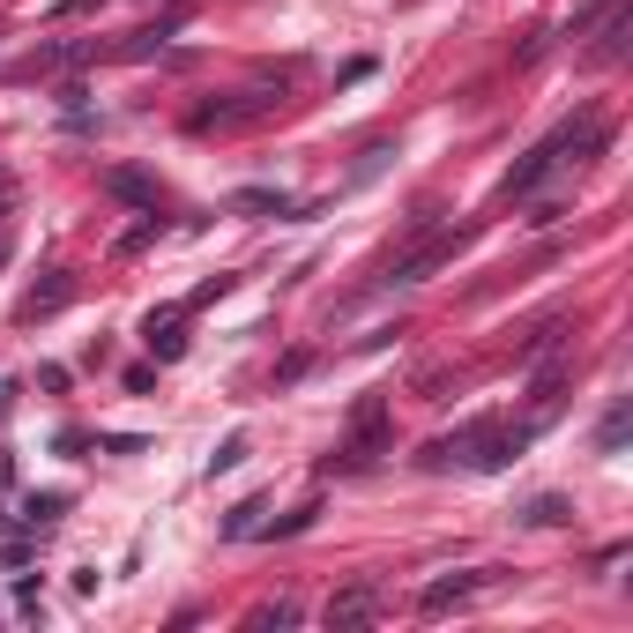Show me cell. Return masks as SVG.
Here are the masks:
<instances>
[{
    "label": "cell",
    "instance_id": "obj_1",
    "mask_svg": "<svg viewBox=\"0 0 633 633\" xmlns=\"http://www.w3.org/2000/svg\"><path fill=\"white\" fill-rule=\"evenodd\" d=\"M604 149H611V120L596 112V105H582L574 120H560L530 157H522V165L507 171V179H500V201H530L536 187H552L560 171H582L589 157H604Z\"/></svg>",
    "mask_w": 633,
    "mask_h": 633
},
{
    "label": "cell",
    "instance_id": "obj_2",
    "mask_svg": "<svg viewBox=\"0 0 633 633\" xmlns=\"http://www.w3.org/2000/svg\"><path fill=\"white\" fill-rule=\"evenodd\" d=\"M552 417H469V425H455L447 439H433L417 463L425 469H514L522 455L536 447V433H544Z\"/></svg>",
    "mask_w": 633,
    "mask_h": 633
},
{
    "label": "cell",
    "instance_id": "obj_3",
    "mask_svg": "<svg viewBox=\"0 0 633 633\" xmlns=\"http://www.w3.org/2000/svg\"><path fill=\"white\" fill-rule=\"evenodd\" d=\"M380 455H395V417H388V395H358V411H350V433L320 455V477H358L373 469Z\"/></svg>",
    "mask_w": 633,
    "mask_h": 633
},
{
    "label": "cell",
    "instance_id": "obj_4",
    "mask_svg": "<svg viewBox=\"0 0 633 633\" xmlns=\"http://www.w3.org/2000/svg\"><path fill=\"white\" fill-rule=\"evenodd\" d=\"M268 105H284V82H276V90H224V98H209V105H195V112H187V127H195V135H217V127H246V120H261Z\"/></svg>",
    "mask_w": 633,
    "mask_h": 633
},
{
    "label": "cell",
    "instance_id": "obj_5",
    "mask_svg": "<svg viewBox=\"0 0 633 633\" xmlns=\"http://www.w3.org/2000/svg\"><path fill=\"white\" fill-rule=\"evenodd\" d=\"M463 246H469V224H455V231H439L433 246H417V254H403V261H395L388 276H380V291H411V284H425V276H433V268H447L455 254H463Z\"/></svg>",
    "mask_w": 633,
    "mask_h": 633
},
{
    "label": "cell",
    "instance_id": "obj_6",
    "mask_svg": "<svg viewBox=\"0 0 633 633\" xmlns=\"http://www.w3.org/2000/svg\"><path fill=\"white\" fill-rule=\"evenodd\" d=\"M380 619V582H350V589H336L328 604H320V626H373Z\"/></svg>",
    "mask_w": 633,
    "mask_h": 633
},
{
    "label": "cell",
    "instance_id": "obj_7",
    "mask_svg": "<svg viewBox=\"0 0 633 633\" xmlns=\"http://www.w3.org/2000/svg\"><path fill=\"white\" fill-rule=\"evenodd\" d=\"M142 343L157 366H171V358H187V306H157V314L142 320Z\"/></svg>",
    "mask_w": 633,
    "mask_h": 633
},
{
    "label": "cell",
    "instance_id": "obj_8",
    "mask_svg": "<svg viewBox=\"0 0 633 633\" xmlns=\"http://www.w3.org/2000/svg\"><path fill=\"white\" fill-rule=\"evenodd\" d=\"M68 298H75V276L52 261V268H38V284L23 291V306H16V314H23V320H52L60 306H68Z\"/></svg>",
    "mask_w": 633,
    "mask_h": 633
},
{
    "label": "cell",
    "instance_id": "obj_9",
    "mask_svg": "<svg viewBox=\"0 0 633 633\" xmlns=\"http://www.w3.org/2000/svg\"><path fill=\"white\" fill-rule=\"evenodd\" d=\"M105 195H112V201H135V209H165V187H157L149 171H135V165H112V171H105Z\"/></svg>",
    "mask_w": 633,
    "mask_h": 633
},
{
    "label": "cell",
    "instance_id": "obj_10",
    "mask_svg": "<svg viewBox=\"0 0 633 633\" xmlns=\"http://www.w3.org/2000/svg\"><path fill=\"white\" fill-rule=\"evenodd\" d=\"M231 209H239V217H276V224H298V201L284 195V187H239V195H231Z\"/></svg>",
    "mask_w": 633,
    "mask_h": 633
},
{
    "label": "cell",
    "instance_id": "obj_11",
    "mask_svg": "<svg viewBox=\"0 0 633 633\" xmlns=\"http://www.w3.org/2000/svg\"><path fill=\"white\" fill-rule=\"evenodd\" d=\"M514 522H522V530H566V522H574V500H560V492H536V500H522V507H514Z\"/></svg>",
    "mask_w": 633,
    "mask_h": 633
},
{
    "label": "cell",
    "instance_id": "obj_12",
    "mask_svg": "<svg viewBox=\"0 0 633 633\" xmlns=\"http://www.w3.org/2000/svg\"><path fill=\"white\" fill-rule=\"evenodd\" d=\"M566 328H574V320H566V314L536 320L530 336H522V350H514V366H536V358H552V350H566Z\"/></svg>",
    "mask_w": 633,
    "mask_h": 633
},
{
    "label": "cell",
    "instance_id": "obj_13",
    "mask_svg": "<svg viewBox=\"0 0 633 633\" xmlns=\"http://www.w3.org/2000/svg\"><path fill=\"white\" fill-rule=\"evenodd\" d=\"M469 589H485V566H477V574H447V582H433L425 596H417V611H425V619H439V611H455V604H463Z\"/></svg>",
    "mask_w": 633,
    "mask_h": 633
},
{
    "label": "cell",
    "instance_id": "obj_14",
    "mask_svg": "<svg viewBox=\"0 0 633 633\" xmlns=\"http://www.w3.org/2000/svg\"><path fill=\"white\" fill-rule=\"evenodd\" d=\"M596 38H604V46L589 52V68H619V60H626V38H633V30H626V0H619L604 23H596Z\"/></svg>",
    "mask_w": 633,
    "mask_h": 633
},
{
    "label": "cell",
    "instance_id": "obj_15",
    "mask_svg": "<svg viewBox=\"0 0 633 633\" xmlns=\"http://www.w3.org/2000/svg\"><path fill=\"white\" fill-rule=\"evenodd\" d=\"M157 239H165V209H142V224H127L112 254H120V261H135V254H149Z\"/></svg>",
    "mask_w": 633,
    "mask_h": 633
},
{
    "label": "cell",
    "instance_id": "obj_16",
    "mask_svg": "<svg viewBox=\"0 0 633 633\" xmlns=\"http://www.w3.org/2000/svg\"><path fill=\"white\" fill-rule=\"evenodd\" d=\"M626 433H633V403L619 395V403L604 411V425H596V455H619V447H626Z\"/></svg>",
    "mask_w": 633,
    "mask_h": 633
},
{
    "label": "cell",
    "instance_id": "obj_17",
    "mask_svg": "<svg viewBox=\"0 0 633 633\" xmlns=\"http://www.w3.org/2000/svg\"><path fill=\"white\" fill-rule=\"evenodd\" d=\"M90 60V46H38L23 60V75H60V68H82Z\"/></svg>",
    "mask_w": 633,
    "mask_h": 633
},
{
    "label": "cell",
    "instance_id": "obj_18",
    "mask_svg": "<svg viewBox=\"0 0 633 633\" xmlns=\"http://www.w3.org/2000/svg\"><path fill=\"white\" fill-rule=\"evenodd\" d=\"M314 522H320V500H298L291 514H276V522H261V530H254V536H306V530H314Z\"/></svg>",
    "mask_w": 633,
    "mask_h": 633
},
{
    "label": "cell",
    "instance_id": "obj_19",
    "mask_svg": "<svg viewBox=\"0 0 633 633\" xmlns=\"http://www.w3.org/2000/svg\"><path fill=\"white\" fill-rule=\"evenodd\" d=\"M171 30H179V23H149V30H135V38L120 46V60H157V52L171 46Z\"/></svg>",
    "mask_w": 633,
    "mask_h": 633
},
{
    "label": "cell",
    "instance_id": "obj_20",
    "mask_svg": "<svg viewBox=\"0 0 633 633\" xmlns=\"http://www.w3.org/2000/svg\"><path fill=\"white\" fill-rule=\"evenodd\" d=\"M611 8H619V0H582V8L566 16V30H560V38H596V23H604Z\"/></svg>",
    "mask_w": 633,
    "mask_h": 633
},
{
    "label": "cell",
    "instance_id": "obj_21",
    "mask_svg": "<svg viewBox=\"0 0 633 633\" xmlns=\"http://www.w3.org/2000/svg\"><path fill=\"white\" fill-rule=\"evenodd\" d=\"M60 514H68V492H30V500H23L30 530H46V522H60Z\"/></svg>",
    "mask_w": 633,
    "mask_h": 633
},
{
    "label": "cell",
    "instance_id": "obj_22",
    "mask_svg": "<svg viewBox=\"0 0 633 633\" xmlns=\"http://www.w3.org/2000/svg\"><path fill=\"white\" fill-rule=\"evenodd\" d=\"M254 530H261V500H239V507H231V514H224V544H239V536H254Z\"/></svg>",
    "mask_w": 633,
    "mask_h": 633
},
{
    "label": "cell",
    "instance_id": "obj_23",
    "mask_svg": "<svg viewBox=\"0 0 633 633\" xmlns=\"http://www.w3.org/2000/svg\"><path fill=\"white\" fill-rule=\"evenodd\" d=\"M231 284H239V276H231V268H217V276H209V284H195V291L179 298V306H187V314H201V306H217V298L231 291Z\"/></svg>",
    "mask_w": 633,
    "mask_h": 633
},
{
    "label": "cell",
    "instance_id": "obj_24",
    "mask_svg": "<svg viewBox=\"0 0 633 633\" xmlns=\"http://www.w3.org/2000/svg\"><path fill=\"white\" fill-rule=\"evenodd\" d=\"M306 611L291 604V596H276V604H261V611H246V626H298Z\"/></svg>",
    "mask_w": 633,
    "mask_h": 633
},
{
    "label": "cell",
    "instance_id": "obj_25",
    "mask_svg": "<svg viewBox=\"0 0 633 633\" xmlns=\"http://www.w3.org/2000/svg\"><path fill=\"white\" fill-rule=\"evenodd\" d=\"M388 157H395L388 142H373L366 157H358V171H350V179H343V187H366V179H380V171H388Z\"/></svg>",
    "mask_w": 633,
    "mask_h": 633
},
{
    "label": "cell",
    "instance_id": "obj_26",
    "mask_svg": "<svg viewBox=\"0 0 633 633\" xmlns=\"http://www.w3.org/2000/svg\"><path fill=\"white\" fill-rule=\"evenodd\" d=\"M239 463H246V433H231L217 455H209V477H224V469H239Z\"/></svg>",
    "mask_w": 633,
    "mask_h": 633
},
{
    "label": "cell",
    "instance_id": "obj_27",
    "mask_svg": "<svg viewBox=\"0 0 633 633\" xmlns=\"http://www.w3.org/2000/svg\"><path fill=\"white\" fill-rule=\"evenodd\" d=\"M306 373H314V350H291V358H284V366H276V388H298V380H306Z\"/></svg>",
    "mask_w": 633,
    "mask_h": 633
},
{
    "label": "cell",
    "instance_id": "obj_28",
    "mask_svg": "<svg viewBox=\"0 0 633 633\" xmlns=\"http://www.w3.org/2000/svg\"><path fill=\"white\" fill-rule=\"evenodd\" d=\"M98 447H105V455H142L149 439L142 433H98Z\"/></svg>",
    "mask_w": 633,
    "mask_h": 633
},
{
    "label": "cell",
    "instance_id": "obj_29",
    "mask_svg": "<svg viewBox=\"0 0 633 633\" xmlns=\"http://www.w3.org/2000/svg\"><path fill=\"white\" fill-rule=\"evenodd\" d=\"M46 611V596H38V582H16V619H38Z\"/></svg>",
    "mask_w": 633,
    "mask_h": 633
},
{
    "label": "cell",
    "instance_id": "obj_30",
    "mask_svg": "<svg viewBox=\"0 0 633 633\" xmlns=\"http://www.w3.org/2000/svg\"><path fill=\"white\" fill-rule=\"evenodd\" d=\"M120 388H127V395H149V388H157V366H127Z\"/></svg>",
    "mask_w": 633,
    "mask_h": 633
},
{
    "label": "cell",
    "instance_id": "obj_31",
    "mask_svg": "<svg viewBox=\"0 0 633 633\" xmlns=\"http://www.w3.org/2000/svg\"><path fill=\"white\" fill-rule=\"evenodd\" d=\"M0 566H8V574H23V566H30V536H8V552H0Z\"/></svg>",
    "mask_w": 633,
    "mask_h": 633
},
{
    "label": "cell",
    "instance_id": "obj_32",
    "mask_svg": "<svg viewBox=\"0 0 633 633\" xmlns=\"http://www.w3.org/2000/svg\"><path fill=\"white\" fill-rule=\"evenodd\" d=\"M8 201H16V179H0V217H8Z\"/></svg>",
    "mask_w": 633,
    "mask_h": 633
},
{
    "label": "cell",
    "instance_id": "obj_33",
    "mask_svg": "<svg viewBox=\"0 0 633 633\" xmlns=\"http://www.w3.org/2000/svg\"><path fill=\"white\" fill-rule=\"evenodd\" d=\"M0 268H8V231H0Z\"/></svg>",
    "mask_w": 633,
    "mask_h": 633
}]
</instances>
